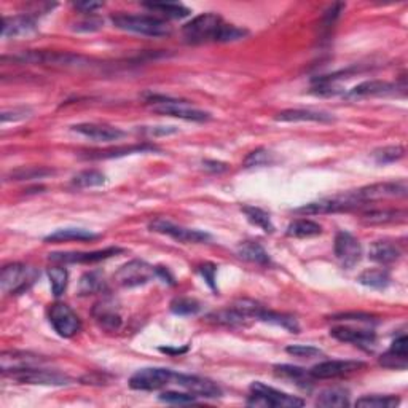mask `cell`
Here are the masks:
<instances>
[{"label": "cell", "mask_w": 408, "mask_h": 408, "mask_svg": "<svg viewBox=\"0 0 408 408\" xmlns=\"http://www.w3.org/2000/svg\"><path fill=\"white\" fill-rule=\"evenodd\" d=\"M113 26L122 31L139 34L147 37H168L171 36V26L160 18L147 16V14H115L112 16Z\"/></svg>", "instance_id": "1"}, {"label": "cell", "mask_w": 408, "mask_h": 408, "mask_svg": "<svg viewBox=\"0 0 408 408\" xmlns=\"http://www.w3.org/2000/svg\"><path fill=\"white\" fill-rule=\"evenodd\" d=\"M223 24H225V21L218 14L203 13L182 27L183 38L193 45L217 42Z\"/></svg>", "instance_id": "2"}, {"label": "cell", "mask_w": 408, "mask_h": 408, "mask_svg": "<svg viewBox=\"0 0 408 408\" xmlns=\"http://www.w3.org/2000/svg\"><path fill=\"white\" fill-rule=\"evenodd\" d=\"M148 104H152L153 111L157 113H161V115L198 123L211 120V113L204 112L201 109L192 107L190 104L181 101V99H172L168 96H150L148 98Z\"/></svg>", "instance_id": "3"}, {"label": "cell", "mask_w": 408, "mask_h": 408, "mask_svg": "<svg viewBox=\"0 0 408 408\" xmlns=\"http://www.w3.org/2000/svg\"><path fill=\"white\" fill-rule=\"evenodd\" d=\"M247 405L297 408L305 405V400L300 399V397L287 394V392L277 391L271 386H267L262 381H253L251 385V396L247 399Z\"/></svg>", "instance_id": "4"}, {"label": "cell", "mask_w": 408, "mask_h": 408, "mask_svg": "<svg viewBox=\"0 0 408 408\" xmlns=\"http://www.w3.org/2000/svg\"><path fill=\"white\" fill-rule=\"evenodd\" d=\"M14 61L23 64H45V66H59V67H91L93 59L82 54H73L66 52H29L13 58Z\"/></svg>", "instance_id": "5"}, {"label": "cell", "mask_w": 408, "mask_h": 408, "mask_svg": "<svg viewBox=\"0 0 408 408\" xmlns=\"http://www.w3.org/2000/svg\"><path fill=\"white\" fill-rule=\"evenodd\" d=\"M41 273L23 263H10L2 268L0 288L3 293H21L38 280Z\"/></svg>", "instance_id": "6"}, {"label": "cell", "mask_w": 408, "mask_h": 408, "mask_svg": "<svg viewBox=\"0 0 408 408\" xmlns=\"http://www.w3.org/2000/svg\"><path fill=\"white\" fill-rule=\"evenodd\" d=\"M148 228L152 231L160 233V235H166L179 242H183V245H200V242L211 241V235L209 233L176 225V223L168 220V218H155V220L150 222Z\"/></svg>", "instance_id": "7"}, {"label": "cell", "mask_w": 408, "mask_h": 408, "mask_svg": "<svg viewBox=\"0 0 408 408\" xmlns=\"http://www.w3.org/2000/svg\"><path fill=\"white\" fill-rule=\"evenodd\" d=\"M361 204L357 203V200L351 192V193H346V195H341V196L326 198V200L303 204L302 207H297L293 212L302 214V216H319V214L346 212V211H351V209H356Z\"/></svg>", "instance_id": "8"}, {"label": "cell", "mask_w": 408, "mask_h": 408, "mask_svg": "<svg viewBox=\"0 0 408 408\" xmlns=\"http://www.w3.org/2000/svg\"><path fill=\"white\" fill-rule=\"evenodd\" d=\"M174 373L169 368L148 367L134 373L129 380V387L134 391H157L174 381Z\"/></svg>", "instance_id": "9"}, {"label": "cell", "mask_w": 408, "mask_h": 408, "mask_svg": "<svg viewBox=\"0 0 408 408\" xmlns=\"http://www.w3.org/2000/svg\"><path fill=\"white\" fill-rule=\"evenodd\" d=\"M49 324L63 338H72L82 328V321L77 313L66 303H54L49 308Z\"/></svg>", "instance_id": "10"}, {"label": "cell", "mask_w": 408, "mask_h": 408, "mask_svg": "<svg viewBox=\"0 0 408 408\" xmlns=\"http://www.w3.org/2000/svg\"><path fill=\"white\" fill-rule=\"evenodd\" d=\"M157 276V268L144 260H131L115 273V282L122 287H137L150 282Z\"/></svg>", "instance_id": "11"}, {"label": "cell", "mask_w": 408, "mask_h": 408, "mask_svg": "<svg viewBox=\"0 0 408 408\" xmlns=\"http://www.w3.org/2000/svg\"><path fill=\"white\" fill-rule=\"evenodd\" d=\"M408 185L407 181H397V182H381L373 183L361 188V190L352 192V195L357 200V203H368V201H378L385 200V198H404L407 196Z\"/></svg>", "instance_id": "12"}, {"label": "cell", "mask_w": 408, "mask_h": 408, "mask_svg": "<svg viewBox=\"0 0 408 408\" xmlns=\"http://www.w3.org/2000/svg\"><path fill=\"white\" fill-rule=\"evenodd\" d=\"M14 381L23 383V385H41V386H67L71 383V378L66 375H61L58 372L43 370L41 367L26 368V370H19L8 373Z\"/></svg>", "instance_id": "13"}, {"label": "cell", "mask_w": 408, "mask_h": 408, "mask_svg": "<svg viewBox=\"0 0 408 408\" xmlns=\"http://www.w3.org/2000/svg\"><path fill=\"white\" fill-rule=\"evenodd\" d=\"M365 367L361 361H324L310 370L313 380H335V378L348 376L362 370Z\"/></svg>", "instance_id": "14"}, {"label": "cell", "mask_w": 408, "mask_h": 408, "mask_svg": "<svg viewBox=\"0 0 408 408\" xmlns=\"http://www.w3.org/2000/svg\"><path fill=\"white\" fill-rule=\"evenodd\" d=\"M174 383L183 387L187 392L196 397H206V399H217L222 396V389L217 383L207 378L196 375H185V373H174Z\"/></svg>", "instance_id": "15"}, {"label": "cell", "mask_w": 408, "mask_h": 408, "mask_svg": "<svg viewBox=\"0 0 408 408\" xmlns=\"http://www.w3.org/2000/svg\"><path fill=\"white\" fill-rule=\"evenodd\" d=\"M335 256L343 268L350 270L361 262L362 246L351 233L338 231L335 236Z\"/></svg>", "instance_id": "16"}, {"label": "cell", "mask_w": 408, "mask_h": 408, "mask_svg": "<svg viewBox=\"0 0 408 408\" xmlns=\"http://www.w3.org/2000/svg\"><path fill=\"white\" fill-rule=\"evenodd\" d=\"M330 335L333 338H337L338 341L350 343V345L359 346L361 350H367V351H370L376 343L375 332L367 330V328L340 326V327H333L330 330Z\"/></svg>", "instance_id": "17"}, {"label": "cell", "mask_w": 408, "mask_h": 408, "mask_svg": "<svg viewBox=\"0 0 408 408\" xmlns=\"http://www.w3.org/2000/svg\"><path fill=\"white\" fill-rule=\"evenodd\" d=\"M45 362H47V359H43V357L23 351H5L0 356V368H2L3 375L26 370V368L41 367Z\"/></svg>", "instance_id": "18"}, {"label": "cell", "mask_w": 408, "mask_h": 408, "mask_svg": "<svg viewBox=\"0 0 408 408\" xmlns=\"http://www.w3.org/2000/svg\"><path fill=\"white\" fill-rule=\"evenodd\" d=\"M120 247H107L102 251L93 252H53L49 253V260L56 263H96L101 260H107L117 253H122Z\"/></svg>", "instance_id": "19"}, {"label": "cell", "mask_w": 408, "mask_h": 408, "mask_svg": "<svg viewBox=\"0 0 408 408\" xmlns=\"http://www.w3.org/2000/svg\"><path fill=\"white\" fill-rule=\"evenodd\" d=\"M72 131L87 139H91L94 142H113L124 137V131H122L120 128L104 123H80L72 126Z\"/></svg>", "instance_id": "20"}, {"label": "cell", "mask_w": 408, "mask_h": 408, "mask_svg": "<svg viewBox=\"0 0 408 408\" xmlns=\"http://www.w3.org/2000/svg\"><path fill=\"white\" fill-rule=\"evenodd\" d=\"M37 31L36 19L29 14H16V16H5L2 24V38L26 37Z\"/></svg>", "instance_id": "21"}, {"label": "cell", "mask_w": 408, "mask_h": 408, "mask_svg": "<svg viewBox=\"0 0 408 408\" xmlns=\"http://www.w3.org/2000/svg\"><path fill=\"white\" fill-rule=\"evenodd\" d=\"M93 317L99 327L107 332H115L122 326V315L112 300H102L94 305Z\"/></svg>", "instance_id": "22"}, {"label": "cell", "mask_w": 408, "mask_h": 408, "mask_svg": "<svg viewBox=\"0 0 408 408\" xmlns=\"http://www.w3.org/2000/svg\"><path fill=\"white\" fill-rule=\"evenodd\" d=\"M397 87L394 83L383 82V80H368L362 82L350 89L345 94L346 99H364V98H375V96H386V94L396 93Z\"/></svg>", "instance_id": "23"}, {"label": "cell", "mask_w": 408, "mask_h": 408, "mask_svg": "<svg viewBox=\"0 0 408 408\" xmlns=\"http://www.w3.org/2000/svg\"><path fill=\"white\" fill-rule=\"evenodd\" d=\"M335 120V117L327 112L311 111V109H291V111H282L276 115V122L293 123V122H315V123H330Z\"/></svg>", "instance_id": "24"}, {"label": "cell", "mask_w": 408, "mask_h": 408, "mask_svg": "<svg viewBox=\"0 0 408 408\" xmlns=\"http://www.w3.org/2000/svg\"><path fill=\"white\" fill-rule=\"evenodd\" d=\"M405 218L407 212L399 209H372L362 214L361 220L365 225H386V223L404 222Z\"/></svg>", "instance_id": "25"}, {"label": "cell", "mask_w": 408, "mask_h": 408, "mask_svg": "<svg viewBox=\"0 0 408 408\" xmlns=\"http://www.w3.org/2000/svg\"><path fill=\"white\" fill-rule=\"evenodd\" d=\"M407 337L400 335L392 341L389 351L381 356L380 364L387 368H405L407 367Z\"/></svg>", "instance_id": "26"}, {"label": "cell", "mask_w": 408, "mask_h": 408, "mask_svg": "<svg viewBox=\"0 0 408 408\" xmlns=\"http://www.w3.org/2000/svg\"><path fill=\"white\" fill-rule=\"evenodd\" d=\"M368 257L370 260L381 263V265H389L400 258V249L389 241H376L368 249Z\"/></svg>", "instance_id": "27"}, {"label": "cell", "mask_w": 408, "mask_h": 408, "mask_svg": "<svg viewBox=\"0 0 408 408\" xmlns=\"http://www.w3.org/2000/svg\"><path fill=\"white\" fill-rule=\"evenodd\" d=\"M99 235L84 228H59L45 238V242H67V241H93Z\"/></svg>", "instance_id": "28"}, {"label": "cell", "mask_w": 408, "mask_h": 408, "mask_svg": "<svg viewBox=\"0 0 408 408\" xmlns=\"http://www.w3.org/2000/svg\"><path fill=\"white\" fill-rule=\"evenodd\" d=\"M317 407L324 408H343L350 405V394L348 391L341 389V387H328L317 396L316 399Z\"/></svg>", "instance_id": "29"}, {"label": "cell", "mask_w": 408, "mask_h": 408, "mask_svg": "<svg viewBox=\"0 0 408 408\" xmlns=\"http://www.w3.org/2000/svg\"><path fill=\"white\" fill-rule=\"evenodd\" d=\"M238 256H240L242 260L257 263V265H262V267H265L270 263V256H268V252L263 249V246L253 241L241 242V245L238 246Z\"/></svg>", "instance_id": "30"}, {"label": "cell", "mask_w": 408, "mask_h": 408, "mask_svg": "<svg viewBox=\"0 0 408 408\" xmlns=\"http://www.w3.org/2000/svg\"><path fill=\"white\" fill-rule=\"evenodd\" d=\"M257 319L263 321V322H270V324H275V326H280L292 333H298V330H300V326H298V322L293 316L282 315V313H276V311H270L263 306L260 308V311H258Z\"/></svg>", "instance_id": "31"}, {"label": "cell", "mask_w": 408, "mask_h": 408, "mask_svg": "<svg viewBox=\"0 0 408 408\" xmlns=\"http://www.w3.org/2000/svg\"><path fill=\"white\" fill-rule=\"evenodd\" d=\"M357 281H359L362 286L381 291V288H386L389 286L391 276L389 273L383 270V268H370V270H365L362 273V275L357 277Z\"/></svg>", "instance_id": "32"}, {"label": "cell", "mask_w": 408, "mask_h": 408, "mask_svg": "<svg viewBox=\"0 0 408 408\" xmlns=\"http://www.w3.org/2000/svg\"><path fill=\"white\" fill-rule=\"evenodd\" d=\"M106 288V280L101 271H88L80 277L78 282V293L80 295H91V293H99Z\"/></svg>", "instance_id": "33"}, {"label": "cell", "mask_w": 408, "mask_h": 408, "mask_svg": "<svg viewBox=\"0 0 408 408\" xmlns=\"http://www.w3.org/2000/svg\"><path fill=\"white\" fill-rule=\"evenodd\" d=\"M322 233V227L319 223L306 220V218H298L293 220L291 225L287 227V236L291 238H311L317 236Z\"/></svg>", "instance_id": "34"}, {"label": "cell", "mask_w": 408, "mask_h": 408, "mask_svg": "<svg viewBox=\"0 0 408 408\" xmlns=\"http://www.w3.org/2000/svg\"><path fill=\"white\" fill-rule=\"evenodd\" d=\"M275 372L280 376H284V378H288V380L295 381L298 386L308 387L311 385L313 376L310 375V372L305 370V368L293 367V365H276Z\"/></svg>", "instance_id": "35"}, {"label": "cell", "mask_w": 408, "mask_h": 408, "mask_svg": "<svg viewBox=\"0 0 408 408\" xmlns=\"http://www.w3.org/2000/svg\"><path fill=\"white\" fill-rule=\"evenodd\" d=\"M241 211L246 214V218L252 223V225L262 228V230L267 233L275 231V225L271 223L270 216H268L263 209L253 207V206H245L241 209Z\"/></svg>", "instance_id": "36"}, {"label": "cell", "mask_w": 408, "mask_h": 408, "mask_svg": "<svg viewBox=\"0 0 408 408\" xmlns=\"http://www.w3.org/2000/svg\"><path fill=\"white\" fill-rule=\"evenodd\" d=\"M400 404L396 396H364L356 400V407L362 408H394Z\"/></svg>", "instance_id": "37"}, {"label": "cell", "mask_w": 408, "mask_h": 408, "mask_svg": "<svg viewBox=\"0 0 408 408\" xmlns=\"http://www.w3.org/2000/svg\"><path fill=\"white\" fill-rule=\"evenodd\" d=\"M49 286H52V292L54 297H61L67 288L69 282V273L64 267H52L48 270Z\"/></svg>", "instance_id": "38"}, {"label": "cell", "mask_w": 408, "mask_h": 408, "mask_svg": "<svg viewBox=\"0 0 408 408\" xmlns=\"http://www.w3.org/2000/svg\"><path fill=\"white\" fill-rule=\"evenodd\" d=\"M146 7L152 12H158L163 16L172 19H182L190 14V10L181 3H146Z\"/></svg>", "instance_id": "39"}, {"label": "cell", "mask_w": 408, "mask_h": 408, "mask_svg": "<svg viewBox=\"0 0 408 408\" xmlns=\"http://www.w3.org/2000/svg\"><path fill=\"white\" fill-rule=\"evenodd\" d=\"M106 182V176L102 172L96 171V169H87V171L78 172L76 177L72 179V185L78 188H91L99 187Z\"/></svg>", "instance_id": "40"}, {"label": "cell", "mask_w": 408, "mask_h": 408, "mask_svg": "<svg viewBox=\"0 0 408 408\" xmlns=\"http://www.w3.org/2000/svg\"><path fill=\"white\" fill-rule=\"evenodd\" d=\"M405 148L402 146H386L381 148H376L375 152L372 153V158L378 164H389L394 161H399L400 158H404Z\"/></svg>", "instance_id": "41"}, {"label": "cell", "mask_w": 408, "mask_h": 408, "mask_svg": "<svg viewBox=\"0 0 408 408\" xmlns=\"http://www.w3.org/2000/svg\"><path fill=\"white\" fill-rule=\"evenodd\" d=\"M171 311L177 316H195L201 311V305L195 298L179 297L171 302Z\"/></svg>", "instance_id": "42"}, {"label": "cell", "mask_w": 408, "mask_h": 408, "mask_svg": "<svg viewBox=\"0 0 408 408\" xmlns=\"http://www.w3.org/2000/svg\"><path fill=\"white\" fill-rule=\"evenodd\" d=\"M152 150H155V147H153V146H148V144H142V146L120 147V148H115V150L94 152V153H89L88 158H115V157L133 155V153H142V152H152Z\"/></svg>", "instance_id": "43"}, {"label": "cell", "mask_w": 408, "mask_h": 408, "mask_svg": "<svg viewBox=\"0 0 408 408\" xmlns=\"http://www.w3.org/2000/svg\"><path fill=\"white\" fill-rule=\"evenodd\" d=\"M53 169H47V168H21L13 171L10 176L7 177V181H34V179H43L47 176H52Z\"/></svg>", "instance_id": "44"}, {"label": "cell", "mask_w": 408, "mask_h": 408, "mask_svg": "<svg viewBox=\"0 0 408 408\" xmlns=\"http://www.w3.org/2000/svg\"><path fill=\"white\" fill-rule=\"evenodd\" d=\"M273 161H275V157H273V153L270 150H267V148H257V150L251 152L246 157L245 168L268 166V164H271Z\"/></svg>", "instance_id": "45"}, {"label": "cell", "mask_w": 408, "mask_h": 408, "mask_svg": "<svg viewBox=\"0 0 408 408\" xmlns=\"http://www.w3.org/2000/svg\"><path fill=\"white\" fill-rule=\"evenodd\" d=\"M160 400L164 402V404H171V405H188V404H195L196 396L190 394V392L166 391L160 394Z\"/></svg>", "instance_id": "46"}, {"label": "cell", "mask_w": 408, "mask_h": 408, "mask_svg": "<svg viewBox=\"0 0 408 408\" xmlns=\"http://www.w3.org/2000/svg\"><path fill=\"white\" fill-rule=\"evenodd\" d=\"M291 356L300 357V359H311V357H317L322 354L319 348H315L311 345H292L286 350Z\"/></svg>", "instance_id": "47"}, {"label": "cell", "mask_w": 408, "mask_h": 408, "mask_svg": "<svg viewBox=\"0 0 408 408\" xmlns=\"http://www.w3.org/2000/svg\"><path fill=\"white\" fill-rule=\"evenodd\" d=\"M332 321H343V322H364V324H375L376 317L367 313H341L332 317Z\"/></svg>", "instance_id": "48"}, {"label": "cell", "mask_w": 408, "mask_h": 408, "mask_svg": "<svg viewBox=\"0 0 408 408\" xmlns=\"http://www.w3.org/2000/svg\"><path fill=\"white\" fill-rule=\"evenodd\" d=\"M32 115V111L29 107H14L12 111H3L2 112V123L7 122H21L26 120Z\"/></svg>", "instance_id": "49"}, {"label": "cell", "mask_w": 408, "mask_h": 408, "mask_svg": "<svg viewBox=\"0 0 408 408\" xmlns=\"http://www.w3.org/2000/svg\"><path fill=\"white\" fill-rule=\"evenodd\" d=\"M102 24H104L102 19L89 16V18L82 19V21H77L76 24H73L72 29L76 32H96L102 27Z\"/></svg>", "instance_id": "50"}, {"label": "cell", "mask_w": 408, "mask_h": 408, "mask_svg": "<svg viewBox=\"0 0 408 408\" xmlns=\"http://www.w3.org/2000/svg\"><path fill=\"white\" fill-rule=\"evenodd\" d=\"M200 273L204 277V281L207 282L212 288H216V273H217V267L212 265V263H204V265L200 267Z\"/></svg>", "instance_id": "51"}, {"label": "cell", "mask_w": 408, "mask_h": 408, "mask_svg": "<svg viewBox=\"0 0 408 408\" xmlns=\"http://www.w3.org/2000/svg\"><path fill=\"white\" fill-rule=\"evenodd\" d=\"M73 7L82 13H94L98 8H102V3L101 2H77L73 3Z\"/></svg>", "instance_id": "52"}, {"label": "cell", "mask_w": 408, "mask_h": 408, "mask_svg": "<svg viewBox=\"0 0 408 408\" xmlns=\"http://www.w3.org/2000/svg\"><path fill=\"white\" fill-rule=\"evenodd\" d=\"M203 166L204 169H207V171H212V172H223L228 169L227 164L220 161H204Z\"/></svg>", "instance_id": "53"}, {"label": "cell", "mask_w": 408, "mask_h": 408, "mask_svg": "<svg viewBox=\"0 0 408 408\" xmlns=\"http://www.w3.org/2000/svg\"><path fill=\"white\" fill-rule=\"evenodd\" d=\"M157 276L161 277V280H164V282H169V284H174V277L171 275H169V271L166 270V268L157 267Z\"/></svg>", "instance_id": "54"}]
</instances>
